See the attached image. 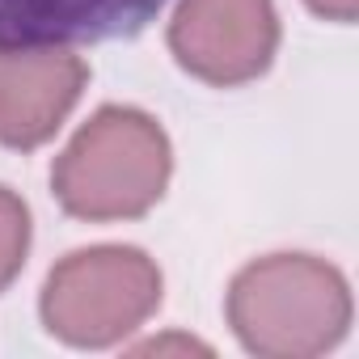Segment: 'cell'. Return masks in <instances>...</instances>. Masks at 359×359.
<instances>
[{
	"label": "cell",
	"mask_w": 359,
	"mask_h": 359,
	"mask_svg": "<svg viewBox=\"0 0 359 359\" xmlns=\"http://www.w3.org/2000/svg\"><path fill=\"white\" fill-rule=\"evenodd\" d=\"M161 304V271L135 245L76 250L43 283V325L68 346H110L140 330Z\"/></svg>",
	"instance_id": "3"
},
{
	"label": "cell",
	"mask_w": 359,
	"mask_h": 359,
	"mask_svg": "<svg viewBox=\"0 0 359 359\" xmlns=\"http://www.w3.org/2000/svg\"><path fill=\"white\" fill-rule=\"evenodd\" d=\"M169 135L135 106H102L51 165V191L76 220H135L169 187Z\"/></svg>",
	"instance_id": "1"
},
{
	"label": "cell",
	"mask_w": 359,
	"mask_h": 359,
	"mask_svg": "<svg viewBox=\"0 0 359 359\" xmlns=\"http://www.w3.org/2000/svg\"><path fill=\"white\" fill-rule=\"evenodd\" d=\"M89 68L68 47L0 43V144L39 148L81 102Z\"/></svg>",
	"instance_id": "5"
},
{
	"label": "cell",
	"mask_w": 359,
	"mask_h": 359,
	"mask_svg": "<svg viewBox=\"0 0 359 359\" xmlns=\"http://www.w3.org/2000/svg\"><path fill=\"white\" fill-rule=\"evenodd\" d=\"M229 325L262 359H309L342 342L351 287L338 266L313 254H271L237 271Z\"/></svg>",
	"instance_id": "2"
},
{
	"label": "cell",
	"mask_w": 359,
	"mask_h": 359,
	"mask_svg": "<svg viewBox=\"0 0 359 359\" xmlns=\"http://www.w3.org/2000/svg\"><path fill=\"white\" fill-rule=\"evenodd\" d=\"M304 5L330 22H355V13H359V0H304Z\"/></svg>",
	"instance_id": "8"
},
{
	"label": "cell",
	"mask_w": 359,
	"mask_h": 359,
	"mask_svg": "<svg viewBox=\"0 0 359 359\" xmlns=\"http://www.w3.org/2000/svg\"><path fill=\"white\" fill-rule=\"evenodd\" d=\"M26 250H30V208L22 203V195L0 187V292L22 275Z\"/></svg>",
	"instance_id": "7"
},
{
	"label": "cell",
	"mask_w": 359,
	"mask_h": 359,
	"mask_svg": "<svg viewBox=\"0 0 359 359\" xmlns=\"http://www.w3.org/2000/svg\"><path fill=\"white\" fill-rule=\"evenodd\" d=\"M169 346H177V351H208V346H199V342H191V338H165V342H140L135 351H169Z\"/></svg>",
	"instance_id": "9"
},
{
	"label": "cell",
	"mask_w": 359,
	"mask_h": 359,
	"mask_svg": "<svg viewBox=\"0 0 359 359\" xmlns=\"http://www.w3.org/2000/svg\"><path fill=\"white\" fill-rule=\"evenodd\" d=\"M169 51L191 76L220 89L258 81L279 51L275 0H182L169 22Z\"/></svg>",
	"instance_id": "4"
},
{
	"label": "cell",
	"mask_w": 359,
	"mask_h": 359,
	"mask_svg": "<svg viewBox=\"0 0 359 359\" xmlns=\"http://www.w3.org/2000/svg\"><path fill=\"white\" fill-rule=\"evenodd\" d=\"M169 0H0V43L81 47L144 34Z\"/></svg>",
	"instance_id": "6"
}]
</instances>
